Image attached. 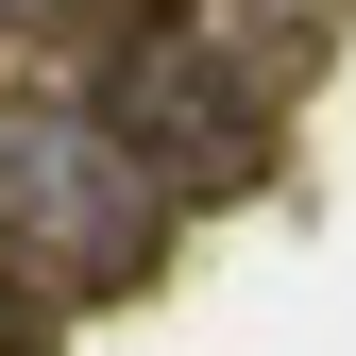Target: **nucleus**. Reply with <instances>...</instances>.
<instances>
[{
	"label": "nucleus",
	"instance_id": "obj_1",
	"mask_svg": "<svg viewBox=\"0 0 356 356\" xmlns=\"http://www.w3.org/2000/svg\"><path fill=\"white\" fill-rule=\"evenodd\" d=\"M0 254L51 289H119L153 254V170L102 119H0Z\"/></svg>",
	"mask_w": 356,
	"mask_h": 356
},
{
	"label": "nucleus",
	"instance_id": "obj_2",
	"mask_svg": "<svg viewBox=\"0 0 356 356\" xmlns=\"http://www.w3.org/2000/svg\"><path fill=\"white\" fill-rule=\"evenodd\" d=\"M102 136L136 153V170H187V187H220V170L254 153V102H238V68H220V51L153 34V51H119V68H102Z\"/></svg>",
	"mask_w": 356,
	"mask_h": 356
},
{
	"label": "nucleus",
	"instance_id": "obj_3",
	"mask_svg": "<svg viewBox=\"0 0 356 356\" xmlns=\"http://www.w3.org/2000/svg\"><path fill=\"white\" fill-rule=\"evenodd\" d=\"M0 17H51V0H0Z\"/></svg>",
	"mask_w": 356,
	"mask_h": 356
}]
</instances>
